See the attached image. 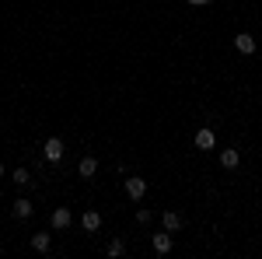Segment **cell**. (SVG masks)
I'll return each mask as SVG.
<instances>
[{"label":"cell","mask_w":262,"mask_h":259,"mask_svg":"<svg viewBox=\"0 0 262 259\" xmlns=\"http://www.w3.org/2000/svg\"><path fill=\"white\" fill-rule=\"evenodd\" d=\"M192 7H206V4H213V0H189Z\"/></svg>","instance_id":"9a60e30c"},{"label":"cell","mask_w":262,"mask_h":259,"mask_svg":"<svg viewBox=\"0 0 262 259\" xmlns=\"http://www.w3.org/2000/svg\"><path fill=\"white\" fill-rule=\"evenodd\" d=\"M122 252H126L122 238H112V242H108V256H122Z\"/></svg>","instance_id":"5bb4252c"},{"label":"cell","mask_w":262,"mask_h":259,"mask_svg":"<svg viewBox=\"0 0 262 259\" xmlns=\"http://www.w3.org/2000/svg\"><path fill=\"white\" fill-rule=\"evenodd\" d=\"M234 49L245 53V56H252V53H255V39H252L248 32H242V35H234Z\"/></svg>","instance_id":"277c9868"},{"label":"cell","mask_w":262,"mask_h":259,"mask_svg":"<svg viewBox=\"0 0 262 259\" xmlns=\"http://www.w3.org/2000/svg\"><path fill=\"white\" fill-rule=\"evenodd\" d=\"M53 228H56V231L70 228V210H67V207H56V210H53Z\"/></svg>","instance_id":"30bf717a"},{"label":"cell","mask_w":262,"mask_h":259,"mask_svg":"<svg viewBox=\"0 0 262 259\" xmlns=\"http://www.w3.org/2000/svg\"><path fill=\"white\" fill-rule=\"evenodd\" d=\"M143 193H147V179H140V175H129V179H126V196H129V200H140Z\"/></svg>","instance_id":"7a4b0ae2"},{"label":"cell","mask_w":262,"mask_h":259,"mask_svg":"<svg viewBox=\"0 0 262 259\" xmlns=\"http://www.w3.org/2000/svg\"><path fill=\"white\" fill-rule=\"evenodd\" d=\"M196 147H200V151H213V147H217V133H213L210 126H203L200 133H196Z\"/></svg>","instance_id":"3957f363"},{"label":"cell","mask_w":262,"mask_h":259,"mask_svg":"<svg viewBox=\"0 0 262 259\" xmlns=\"http://www.w3.org/2000/svg\"><path fill=\"white\" fill-rule=\"evenodd\" d=\"M81 224H84V231H98V228H101V214H98V210H84Z\"/></svg>","instance_id":"9c48e42d"},{"label":"cell","mask_w":262,"mask_h":259,"mask_svg":"<svg viewBox=\"0 0 262 259\" xmlns=\"http://www.w3.org/2000/svg\"><path fill=\"white\" fill-rule=\"evenodd\" d=\"M11 210H14V217L18 221H25V217H32V210H35V207H32V200H14V203H11Z\"/></svg>","instance_id":"5b68a950"},{"label":"cell","mask_w":262,"mask_h":259,"mask_svg":"<svg viewBox=\"0 0 262 259\" xmlns=\"http://www.w3.org/2000/svg\"><path fill=\"white\" fill-rule=\"evenodd\" d=\"M95 172H98V161H95V158H81L77 175H81V179H95Z\"/></svg>","instance_id":"ba28073f"},{"label":"cell","mask_w":262,"mask_h":259,"mask_svg":"<svg viewBox=\"0 0 262 259\" xmlns=\"http://www.w3.org/2000/svg\"><path fill=\"white\" fill-rule=\"evenodd\" d=\"M63 151H67V147H63L60 137H49V140H46V147H42L46 161H53V165H56V161H63Z\"/></svg>","instance_id":"6da1fadb"},{"label":"cell","mask_w":262,"mask_h":259,"mask_svg":"<svg viewBox=\"0 0 262 259\" xmlns=\"http://www.w3.org/2000/svg\"><path fill=\"white\" fill-rule=\"evenodd\" d=\"M182 228V214L179 210H164V231H179Z\"/></svg>","instance_id":"8fae6325"},{"label":"cell","mask_w":262,"mask_h":259,"mask_svg":"<svg viewBox=\"0 0 262 259\" xmlns=\"http://www.w3.org/2000/svg\"><path fill=\"white\" fill-rule=\"evenodd\" d=\"M221 165L224 168H238V165H242V151H234V147L221 151Z\"/></svg>","instance_id":"52a82bcc"},{"label":"cell","mask_w":262,"mask_h":259,"mask_svg":"<svg viewBox=\"0 0 262 259\" xmlns=\"http://www.w3.org/2000/svg\"><path fill=\"white\" fill-rule=\"evenodd\" d=\"M11 179L18 182V186H28V182H32V175H28V168H14V175H11Z\"/></svg>","instance_id":"4fadbf2b"},{"label":"cell","mask_w":262,"mask_h":259,"mask_svg":"<svg viewBox=\"0 0 262 259\" xmlns=\"http://www.w3.org/2000/svg\"><path fill=\"white\" fill-rule=\"evenodd\" d=\"M32 249H35V252H49V235H32Z\"/></svg>","instance_id":"7c38bea8"},{"label":"cell","mask_w":262,"mask_h":259,"mask_svg":"<svg viewBox=\"0 0 262 259\" xmlns=\"http://www.w3.org/2000/svg\"><path fill=\"white\" fill-rule=\"evenodd\" d=\"M154 252H158V256H168V252H171V231H164V235H154Z\"/></svg>","instance_id":"8992f818"},{"label":"cell","mask_w":262,"mask_h":259,"mask_svg":"<svg viewBox=\"0 0 262 259\" xmlns=\"http://www.w3.org/2000/svg\"><path fill=\"white\" fill-rule=\"evenodd\" d=\"M0 175H4V161H0Z\"/></svg>","instance_id":"2e32d148"}]
</instances>
